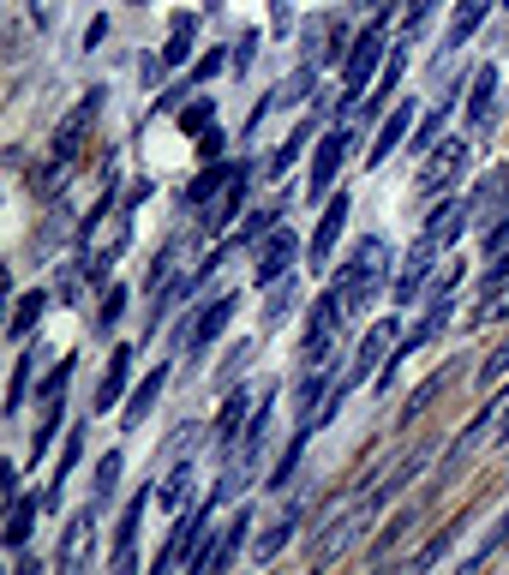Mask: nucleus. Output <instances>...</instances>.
Wrapping results in <instances>:
<instances>
[{
    "label": "nucleus",
    "mask_w": 509,
    "mask_h": 575,
    "mask_svg": "<svg viewBox=\"0 0 509 575\" xmlns=\"http://www.w3.org/2000/svg\"><path fill=\"white\" fill-rule=\"evenodd\" d=\"M384 282H390V240H384V234H378V240H360V246L342 258V270H336V288H342V306H348V312H366Z\"/></svg>",
    "instance_id": "1"
},
{
    "label": "nucleus",
    "mask_w": 509,
    "mask_h": 575,
    "mask_svg": "<svg viewBox=\"0 0 509 575\" xmlns=\"http://www.w3.org/2000/svg\"><path fill=\"white\" fill-rule=\"evenodd\" d=\"M384 48H396L384 24H366V30L348 42V54H342V108L360 102V90L372 84V72H378V60H384Z\"/></svg>",
    "instance_id": "2"
},
{
    "label": "nucleus",
    "mask_w": 509,
    "mask_h": 575,
    "mask_svg": "<svg viewBox=\"0 0 509 575\" xmlns=\"http://www.w3.org/2000/svg\"><path fill=\"white\" fill-rule=\"evenodd\" d=\"M342 294H318L312 300V318H306V342H300V360L306 372L312 366H330V348H336V324H342Z\"/></svg>",
    "instance_id": "3"
},
{
    "label": "nucleus",
    "mask_w": 509,
    "mask_h": 575,
    "mask_svg": "<svg viewBox=\"0 0 509 575\" xmlns=\"http://www.w3.org/2000/svg\"><path fill=\"white\" fill-rule=\"evenodd\" d=\"M462 168H468V144H462V138H444V144L426 150V162H420V192H426V198H450V186L462 180Z\"/></svg>",
    "instance_id": "4"
},
{
    "label": "nucleus",
    "mask_w": 509,
    "mask_h": 575,
    "mask_svg": "<svg viewBox=\"0 0 509 575\" xmlns=\"http://www.w3.org/2000/svg\"><path fill=\"white\" fill-rule=\"evenodd\" d=\"M294 252H300L294 228H270V234L258 240V258H252V282H258V288H276V282L294 270Z\"/></svg>",
    "instance_id": "5"
},
{
    "label": "nucleus",
    "mask_w": 509,
    "mask_h": 575,
    "mask_svg": "<svg viewBox=\"0 0 509 575\" xmlns=\"http://www.w3.org/2000/svg\"><path fill=\"white\" fill-rule=\"evenodd\" d=\"M96 504H84L72 522H66V534H60V564L54 575H90V540H96Z\"/></svg>",
    "instance_id": "6"
},
{
    "label": "nucleus",
    "mask_w": 509,
    "mask_h": 575,
    "mask_svg": "<svg viewBox=\"0 0 509 575\" xmlns=\"http://www.w3.org/2000/svg\"><path fill=\"white\" fill-rule=\"evenodd\" d=\"M348 144H354V126H330L318 138V150H312V198H330V186H336V174L348 162Z\"/></svg>",
    "instance_id": "7"
},
{
    "label": "nucleus",
    "mask_w": 509,
    "mask_h": 575,
    "mask_svg": "<svg viewBox=\"0 0 509 575\" xmlns=\"http://www.w3.org/2000/svg\"><path fill=\"white\" fill-rule=\"evenodd\" d=\"M438 252H444V246H438L432 234H420V240H414V252H408V264H402V276H396V288H390V294H396V306H414V300L426 294Z\"/></svg>",
    "instance_id": "8"
},
{
    "label": "nucleus",
    "mask_w": 509,
    "mask_h": 575,
    "mask_svg": "<svg viewBox=\"0 0 509 575\" xmlns=\"http://www.w3.org/2000/svg\"><path fill=\"white\" fill-rule=\"evenodd\" d=\"M372 516H378V510H372V504H354V510H348V516H330V522H324V534H318V540H312V564H318V570H324V564H330V558H342V552H348V540H354V534H360V528H366V522H372Z\"/></svg>",
    "instance_id": "9"
},
{
    "label": "nucleus",
    "mask_w": 509,
    "mask_h": 575,
    "mask_svg": "<svg viewBox=\"0 0 509 575\" xmlns=\"http://www.w3.org/2000/svg\"><path fill=\"white\" fill-rule=\"evenodd\" d=\"M96 114H102V84H96V90H84V102H78V108L60 120V132H54V168H66V162L78 156V144H84V126H90Z\"/></svg>",
    "instance_id": "10"
},
{
    "label": "nucleus",
    "mask_w": 509,
    "mask_h": 575,
    "mask_svg": "<svg viewBox=\"0 0 509 575\" xmlns=\"http://www.w3.org/2000/svg\"><path fill=\"white\" fill-rule=\"evenodd\" d=\"M234 306H240V294H222V300H210V306H204V312H198V318L186 324V342H180V348H192V354H204V348H210V342H216V336L228 330V318H234Z\"/></svg>",
    "instance_id": "11"
},
{
    "label": "nucleus",
    "mask_w": 509,
    "mask_h": 575,
    "mask_svg": "<svg viewBox=\"0 0 509 575\" xmlns=\"http://www.w3.org/2000/svg\"><path fill=\"white\" fill-rule=\"evenodd\" d=\"M468 216H474V198H456V192H450V198H438V210L426 216V234H432L438 246H456V234L468 228Z\"/></svg>",
    "instance_id": "12"
},
{
    "label": "nucleus",
    "mask_w": 509,
    "mask_h": 575,
    "mask_svg": "<svg viewBox=\"0 0 509 575\" xmlns=\"http://www.w3.org/2000/svg\"><path fill=\"white\" fill-rule=\"evenodd\" d=\"M342 222H348V192H336V204H324V222H318V234H312V246H306L312 270L330 264V252H336V240H342Z\"/></svg>",
    "instance_id": "13"
},
{
    "label": "nucleus",
    "mask_w": 509,
    "mask_h": 575,
    "mask_svg": "<svg viewBox=\"0 0 509 575\" xmlns=\"http://www.w3.org/2000/svg\"><path fill=\"white\" fill-rule=\"evenodd\" d=\"M138 522H144V492H138V498H126V510H120V522H114V575H132Z\"/></svg>",
    "instance_id": "14"
},
{
    "label": "nucleus",
    "mask_w": 509,
    "mask_h": 575,
    "mask_svg": "<svg viewBox=\"0 0 509 575\" xmlns=\"http://www.w3.org/2000/svg\"><path fill=\"white\" fill-rule=\"evenodd\" d=\"M492 114H498V66H480V72L468 78V120L486 132Z\"/></svg>",
    "instance_id": "15"
},
{
    "label": "nucleus",
    "mask_w": 509,
    "mask_h": 575,
    "mask_svg": "<svg viewBox=\"0 0 509 575\" xmlns=\"http://www.w3.org/2000/svg\"><path fill=\"white\" fill-rule=\"evenodd\" d=\"M492 6H498V0H456V12H450V30H444V54H450V48H462V42H468V36L486 24V12H492Z\"/></svg>",
    "instance_id": "16"
},
{
    "label": "nucleus",
    "mask_w": 509,
    "mask_h": 575,
    "mask_svg": "<svg viewBox=\"0 0 509 575\" xmlns=\"http://www.w3.org/2000/svg\"><path fill=\"white\" fill-rule=\"evenodd\" d=\"M126 378H132V348H114V360H108V378L96 384V408H90V414H108V408L126 396Z\"/></svg>",
    "instance_id": "17"
},
{
    "label": "nucleus",
    "mask_w": 509,
    "mask_h": 575,
    "mask_svg": "<svg viewBox=\"0 0 509 575\" xmlns=\"http://www.w3.org/2000/svg\"><path fill=\"white\" fill-rule=\"evenodd\" d=\"M408 126H414V102H396V108H390V120L378 126V144H372V168H384V156H390V150L408 138Z\"/></svg>",
    "instance_id": "18"
},
{
    "label": "nucleus",
    "mask_w": 509,
    "mask_h": 575,
    "mask_svg": "<svg viewBox=\"0 0 509 575\" xmlns=\"http://www.w3.org/2000/svg\"><path fill=\"white\" fill-rule=\"evenodd\" d=\"M162 384H168V372H150L144 384H132V396H126V414H120V420H126V432H132V426H144V414L156 408Z\"/></svg>",
    "instance_id": "19"
},
{
    "label": "nucleus",
    "mask_w": 509,
    "mask_h": 575,
    "mask_svg": "<svg viewBox=\"0 0 509 575\" xmlns=\"http://www.w3.org/2000/svg\"><path fill=\"white\" fill-rule=\"evenodd\" d=\"M294 528H300V504H288V510H282V516L258 534V564H270V558L288 546V534H294Z\"/></svg>",
    "instance_id": "20"
},
{
    "label": "nucleus",
    "mask_w": 509,
    "mask_h": 575,
    "mask_svg": "<svg viewBox=\"0 0 509 575\" xmlns=\"http://www.w3.org/2000/svg\"><path fill=\"white\" fill-rule=\"evenodd\" d=\"M192 42H198V18H192V12H174V24H168V48H162V60H168V66H180V60L192 54Z\"/></svg>",
    "instance_id": "21"
},
{
    "label": "nucleus",
    "mask_w": 509,
    "mask_h": 575,
    "mask_svg": "<svg viewBox=\"0 0 509 575\" xmlns=\"http://www.w3.org/2000/svg\"><path fill=\"white\" fill-rule=\"evenodd\" d=\"M42 306H48V288H30V294H18V306H12V342H30V330H36Z\"/></svg>",
    "instance_id": "22"
},
{
    "label": "nucleus",
    "mask_w": 509,
    "mask_h": 575,
    "mask_svg": "<svg viewBox=\"0 0 509 575\" xmlns=\"http://www.w3.org/2000/svg\"><path fill=\"white\" fill-rule=\"evenodd\" d=\"M426 462H432V450H414V456H408V462H402V468H396V474H390V480H384L372 498H366V504H372V510H384V504H390V498H396V492H402V486H408L420 468H426Z\"/></svg>",
    "instance_id": "23"
},
{
    "label": "nucleus",
    "mask_w": 509,
    "mask_h": 575,
    "mask_svg": "<svg viewBox=\"0 0 509 575\" xmlns=\"http://www.w3.org/2000/svg\"><path fill=\"white\" fill-rule=\"evenodd\" d=\"M120 468H126V456H120V450H108V456L96 462V492H90V504H96V510H108V504H114V492H120Z\"/></svg>",
    "instance_id": "24"
},
{
    "label": "nucleus",
    "mask_w": 509,
    "mask_h": 575,
    "mask_svg": "<svg viewBox=\"0 0 509 575\" xmlns=\"http://www.w3.org/2000/svg\"><path fill=\"white\" fill-rule=\"evenodd\" d=\"M30 522H36V498H12V516H6V546L12 552H24V540H30Z\"/></svg>",
    "instance_id": "25"
},
{
    "label": "nucleus",
    "mask_w": 509,
    "mask_h": 575,
    "mask_svg": "<svg viewBox=\"0 0 509 575\" xmlns=\"http://www.w3.org/2000/svg\"><path fill=\"white\" fill-rule=\"evenodd\" d=\"M504 546H509V510H504V516H498V528H492V534L480 540V552H474V558H468V564H462V570H456V575H480V564H486V558H498Z\"/></svg>",
    "instance_id": "26"
},
{
    "label": "nucleus",
    "mask_w": 509,
    "mask_h": 575,
    "mask_svg": "<svg viewBox=\"0 0 509 575\" xmlns=\"http://www.w3.org/2000/svg\"><path fill=\"white\" fill-rule=\"evenodd\" d=\"M498 288H509V246L492 258V270H486V282H480V306H474V318H480V312L498 300Z\"/></svg>",
    "instance_id": "27"
},
{
    "label": "nucleus",
    "mask_w": 509,
    "mask_h": 575,
    "mask_svg": "<svg viewBox=\"0 0 509 575\" xmlns=\"http://www.w3.org/2000/svg\"><path fill=\"white\" fill-rule=\"evenodd\" d=\"M444 120H450V102H432V114L420 120V138H414V150H438V144H444Z\"/></svg>",
    "instance_id": "28"
},
{
    "label": "nucleus",
    "mask_w": 509,
    "mask_h": 575,
    "mask_svg": "<svg viewBox=\"0 0 509 575\" xmlns=\"http://www.w3.org/2000/svg\"><path fill=\"white\" fill-rule=\"evenodd\" d=\"M240 204H246V162L234 168V180H228V198H222V204L210 210V228H222V222H228V216H234Z\"/></svg>",
    "instance_id": "29"
},
{
    "label": "nucleus",
    "mask_w": 509,
    "mask_h": 575,
    "mask_svg": "<svg viewBox=\"0 0 509 575\" xmlns=\"http://www.w3.org/2000/svg\"><path fill=\"white\" fill-rule=\"evenodd\" d=\"M276 216H282L276 204H270V210H252V216L240 222V234H234V246H258V240H264V234L276 228Z\"/></svg>",
    "instance_id": "30"
},
{
    "label": "nucleus",
    "mask_w": 509,
    "mask_h": 575,
    "mask_svg": "<svg viewBox=\"0 0 509 575\" xmlns=\"http://www.w3.org/2000/svg\"><path fill=\"white\" fill-rule=\"evenodd\" d=\"M402 66H408V48L396 42V48H390V66H384V78H378V90H372V102H378V108H384V96H396V84H402Z\"/></svg>",
    "instance_id": "31"
},
{
    "label": "nucleus",
    "mask_w": 509,
    "mask_h": 575,
    "mask_svg": "<svg viewBox=\"0 0 509 575\" xmlns=\"http://www.w3.org/2000/svg\"><path fill=\"white\" fill-rule=\"evenodd\" d=\"M186 480H192V462H180V468H174V474L162 480L156 504H162V510H180V504H186Z\"/></svg>",
    "instance_id": "32"
},
{
    "label": "nucleus",
    "mask_w": 509,
    "mask_h": 575,
    "mask_svg": "<svg viewBox=\"0 0 509 575\" xmlns=\"http://www.w3.org/2000/svg\"><path fill=\"white\" fill-rule=\"evenodd\" d=\"M312 84H318V66H300V72L276 90V102H282V108H288V102H306V90H312ZM276 102H270V108H276Z\"/></svg>",
    "instance_id": "33"
},
{
    "label": "nucleus",
    "mask_w": 509,
    "mask_h": 575,
    "mask_svg": "<svg viewBox=\"0 0 509 575\" xmlns=\"http://www.w3.org/2000/svg\"><path fill=\"white\" fill-rule=\"evenodd\" d=\"M228 180H234V168H228V162H210V168L192 180V204H204V198H210L216 186H228Z\"/></svg>",
    "instance_id": "34"
},
{
    "label": "nucleus",
    "mask_w": 509,
    "mask_h": 575,
    "mask_svg": "<svg viewBox=\"0 0 509 575\" xmlns=\"http://www.w3.org/2000/svg\"><path fill=\"white\" fill-rule=\"evenodd\" d=\"M78 456H84V438H78V432H72V438H66V456H60V468H54V480H48V504H54V498H60V480H66V474H72V468H78Z\"/></svg>",
    "instance_id": "35"
},
{
    "label": "nucleus",
    "mask_w": 509,
    "mask_h": 575,
    "mask_svg": "<svg viewBox=\"0 0 509 575\" xmlns=\"http://www.w3.org/2000/svg\"><path fill=\"white\" fill-rule=\"evenodd\" d=\"M306 132H312V126H300V132H294V138H288V144H282V150L270 156V174H288V162L300 156V144H306Z\"/></svg>",
    "instance_id": "36"
},
{
    "label": "nucleus",
    "mask_w": 509,
    "mask_h": 575,
    "mask_svg": "<svg viewBox=\"0 0 509 575\" xmlns=\"http://www.w3.org/2000/svg\"><path fill=\"white\" fill-rule=\"evenodd\" d=\"M66 378H72V360H60V366H54V378L42 384V408H54V402L66 396Z\"/></svg>",
    "instance_id": "37"
},
{
    "label": "nucleus",
    "mask_w": 509,
    "mask_h": 575,
    "mask_svg": "<svg viewBox=\"0 0 509 575\" xmlns=\"http://www.w3.org/2000/svg\"><path fill=\"white\" fill-rule=\"evenodd\" d=\"M210 114H216V102H210V96H198V102H192V108L180 114V126H186V132L198 126V132H204V126H210Z\"/></svg>",
    "instance_id": "38"
},
{
    "label": "nucleus",
    "mask_w": 509,
    "mask_h": 575,
    "mask_svg": "<svg viewBox=\"0 0 509 575\" xmlns=\"http://www.w3.org/2000/svg\"><path fill=\"white\" fill-rule=\"evenodd\" d=\"M252 60H258V30H246V36L234 42V72H246Z\"/></svg>",
    "instance_id": "39"
},
{
    "label": "nucleus",
    "mask_w": 509,
    "mask_h": 575,
    "mask_svg": "<svg viewBox=\"0 0 509 575\" xmlns=\"http://www.w3.org/2000/svg\"><path fill=\"white\" fill-rule=\"evenodd\" d=\"M444 378H450V372H444ZM444 378H432V384H426V390H414V402H408V408H402V420H420V414H426V402H432V396H438V384H444Z\"/></svg>",
    "instance_id": "40"
},
{
    "label": "nucleus",
    "mask_w": 509,
    "mask_h": 575,
    "mask_svg": "<svg viewBox=\"0 0 509 575\" xmlns=\"http://www.w3.org/2000/svg\"><path fill=\"white\" fill-rule=\"evenodd\" d=\"M504 372H509V342L498 348V354H492V360H486V366H480V384H498Z\"/></svg>",
    "instance_id": "41"
},
{
    "label": "nucleus",
    "mask_w": 509,
    "mask_h": 575,
    "mask_svg": "<svg viewBox=\"0 0 509 575\" xmlns=\"http://www.w3.org/2000/svg\"><path fill=\"white\" fill-rule=\"evenodd\" d=\"M24 390H30V354L18 360V372H12V396H6V408H18L24 402Z\"/></svg>",
    "instance_id": "42"
},
{
    "label": "nucleus",
    "mask_w": 509,
    "mask_h": 575,
    "mask_svg": "<svg viewBox=\"0 0 509 575\" xmlns=\"http://www.w3.org/2000/svg\"><path fill=\"white\" fill-rule=\"evenodd\" d=\"M198 156H204V162H216V156H222V132H216V126H204V132H198Z\"/></svg>",
    "instance_id": "43"
},
{
    "label": "nucleus",
    "mask_w": 509,
    "mask_h": 575,
    "mask_svg": "<svg viewBox=\"0 0 509 575\" xmlns=\"http://www.w3.org/2000/svg\"><path fill=\"white\" fill-rule=\"evenodd\" d=\"M126 312V288H108V300H102V324H114Z\"/></svg>",
    "instance_id": "44"
},
{
    "label": "nucleus",
    "mask_w": 509,
    "mask_h": 575,
    "mask_svg": "<svg viewBox=\"0 0 509 575\" xmlns=\"http://www.w3.org/2000/svg\"><path fill=\"white\" fill-rule=\"evenodd\" d=\"M480 246H486V252H492V258H498V252H504V246H509V216H504V222H498V228H492V234H486V240H480Z\"/></svg>",
    "instance_id": "45"
},
{
    "label": "nucleus",
    "mask_w": 509,
    "mask_h": 575,
    "mask_svg": "<svg viewBox=\"0 0 509 575\" xmlns=\"http://www.w3.org/2000/svg\"><path fill=\"white\" fill-rule=\"evenodd\" d=\"M432 6H438V0H408V36L426 24V12H432Z\"/></svg>",
    "instance_id": "46"
},
{
    "label": "nucleus",
    "mask_w": 509,
    "mask_h": 575,
    "mask_svg": "<svg viewBox=\"0 0 509 575\" xmlns=\"http://www.w3.org/2000/svg\"><path fill=\"white\" fill-rule=\"evenodd\" d=\"M270 18H276V30L288 36V18H294V0H270Z\"/></svg>",
    "instance_id": "47"
},
{
    "label": "nucleus",
    "mask_w": 509,
    "mask_h": 575,
    "mask_svg": "<svg viewBox=\"0 0 509 575\" xmlns=\"http://www.w3.org/2000/svg\"><path fill=\"white\" fill-rule=\"evenodd\" d=\"M60 18V0H36V24H54Z\"/></svg>",
    "instance_id": "48"
},
{
    "label": "nucleus",
    "mask_w": 509,
    "mask_h": 575,
    "mask_svg": "<svg viewBox=\"0 0 509 575\" xmlns=\"http://www.w3.org/2000/svg\"><path fill=\"white\" fill-rule=\"evenodd\" d=\"M498 444H509V402H504V414H498Z\"/></svg>",
    "instance_id": "49"
},
{
    "label": "nucleus",
    "mask_w": 509,
    "mask_h": 575,
    "mask_svg": "<svg viewBox=\"0 0 509 575\" xmlns=\"http://www.w3.org/2000/svg\"><path fill=\"white\" fill-rule=\"evenodd\" d=\"M18 575H42V564H30V558H24V564H18Z\"/></svg>",
    "instance_id": "50"
},
{
    "label": "nucleus",
    "mask_w": 509,
    "mask_h": 575,
    "mask_svg": "<svg viewBox=\"0 0 509 575\" xmlns=\"http://www.w3.org/2000/svg\"><path fill=\"white\" fill-rule=\"evenodd\" d=\"M372 575H402V570H372Z\"/></svg>",
    "instance_id": "51"
},
{
    "label": "nucleus",
    "mask_w": 509,
    "mask_h": 575,
    "mask_svg": "<svg viewBox=\"0 0 509 575\" xmlns=\"http://www.w3.org/2000/svg\"><path fill=\"white\" fill-rule=\"evenodd\" d=\"M360 6H384V0H360Z\"/></svg>",
    "instance_id": "52"
},
{
    "label": "nucleus",
    "mask_w": 509,
    "mask_h": 575,
    "mask_svg": "<svg viewBox=\"0 0 509 575\" xmlns=\"http://www.w3.org/2000/svg\"><path fill=\"white\" fill-rule=\"evenodd\" d=\"M204 6H222V0H204Z\"/></svg>",
    "instance_id": "53"
},
{
    "label": "nucleus",
    "mask_w": 509,
    "mask_h": 575,
    "mask_svg": "<svg viewBox=\"0 0 509 575\" xmlns=\"http://www.w3.org/2000/svg\"><path fill=\"white\" fill-rule=\"evenodd\" d=\"M132 6H144V0H132Z\"/></svg>",
    "instance_id": "54"
},
{
    "label": "nucleus",
    "mask_w": 509,
    "mask_h": 575,
    "mask_svg": "<svg viewBox=\"0 0 509 575\" xmlns=\"http://www.w3.org/2000/svg\"><path fill=\"white\" fill-rule=\"evenodd\" d=\"M504 174H509V168H504Z\"/></svg>",
    "instance_id": "55"
},
{
    "label": "nucleus",
    "mask_w": 509,
    "mask_h": 575,
    "mask_svg": "<svg viewBox=\"0 0 509 575\" xmlns=\"http://www.w3.org/2000/svg\"><path fill=\"white\" fill-rule=\"evenodd\" d=\"M504 6H509V0H504Z\"/></svg>",
    "instance_id": "56"
}]
</instances>
